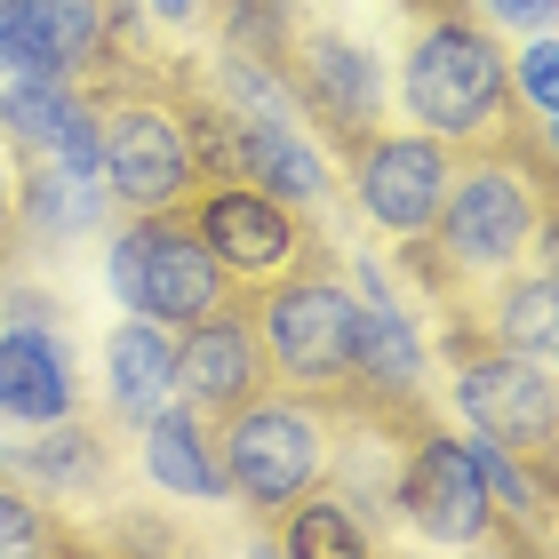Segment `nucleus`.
I'll use <instances>...</instances> for the list:
<instances>
[{"label":"nucleus","instance_id":"obj_1","mask_svg":"<svg viewBox=\"0 0 559 559\" xmlns=\"http://www.w3.org/2000/svg\"><path fill=\"white\" fill-rule=\"evenodd\" d=\"M512 105V57H503L496 24L472 9L408 16V57H400V112L440 144L488 136Z\"/></svg>","mask_w":559,"mask_h":559},{"label":"nucleus","instance_id":"obj_2","mask_svg":"<svg viewBox=\"0 0 559 559\" xmlns=\"http://www.w3.org/2000/svg\"><path fill=\"white\" fill-rule=\"evenodd\" d=\"M216 440V464H224V488L248 520H280L304 488L328 479V448H336V408L312 392H288V384H264L248 392L233 416L209 424Z\"/></svg>","mask_w":559,"mask_h":559},{"label":"nucleus","instance_id":"obj_3","mask_svg":"<svg viewBox=\"0 0 559 559\" xmlns=\"http://www.w3.org/2000/svg\"><path fill=\"white\" fill-rule=\"evenodd\" d=\"M352 320H360V296H352L336 248L296 264V272H280L272 288H257L272 384L312 392V400H344L352 392Z\"/></svg>","mask_w":559,"mask_h":559},{"label":"nucleus","instance_id":"obj_4","mask_svg":"<svg viewBox=\"0 0 559 559\" xmlns=\"http://www.w3.org/2000/svg\"><path fill=\"white\" fill-rule=\"evenodd\" d=\"M280 88H288L296 120H312V136L328 160H344L352 144H368L384 129V57L344 33L336 16H296V48L280 64Z\"/></svg>","mask_w":559,"mask_h":559},{"label":"nucleus","instance_id":"obj_5","mask_svg":"<svg viewBox=\"0 0 559 559\" xmlns=\"http://www.w3.org/2000/svg\"><path fill=\"white\" fill-rule=\"evenodd\" d=\"M185 224L200 233V248L233 272V288H248V296L336 248L312 209H288V200H272L264 185H240V176H209V185L185 200Z\"/></svg>","mask_w":559,"mask_h":559},{"label":"nucleus","instance_id":"obj_6","mask_svg":"<svg viewBox=\"0 0 559 559\" xmlns=\"http://www.w3.org/2000/svg\"><path fill=\"white\" fill-rule=\"evenodd\" d=\"M112 296L120 312H144L160 328H185L200 312H216V304H233L248 288H233V272H224L209 248H200V233L185 224V209H160V216H129L112 233Z\"/></svg>","mask_w":559,"mask_h":559},{"label":"nucleus","instance_id":"obj_7","mask_svg":"<svg viewBox=\"0 0 559 559\" xmlns=\"http://www.w3.org/2000/svg\"><path fill=\"white\" fill-rule=\"evenodd\" d=\"M392 520H408L424 544H448V551H464V544L512 551L464 431H448L440 416L408 431V455H400V479H392Z\"/></svg>","mask_w":559,"mask_h":559},{"label":"nucleus","instance_id":"obj_8","mask_svg":"<svg viewBox=\"0 0 559 559\" xmlns=\"http://www.w3.org/2000/svg\"><path fill=\"white\" fill-rule=\"evenodd\" d=\"M57 312H64L57 296L0 280V424H57L88 408Z\"/></svg>","mask_w":559,"mask_h":559},{"label":"nucleus","instance_id":"obj_9","mask_svg":"<svg viewBox=\"0 0 559 559\" xmlns=\"http://www.w3.org/2000/svg\"><path fill=\"white\" fill-rule=\"evenodd\" d=\"M455 416L479 440L512 448V455H559V376L551 360L479 344L472 360H455Z\"/></svg>","mask_w":559,"mask_h":559},{"label":"nucleus","instance_id":"obj_10","mask_svg":"<svg viewBox=\"0 0 559 559\" xmlns=\"http://www.w3.org/2000/svg\"><path fill=\"white\" fill-rule=\"evenodd\" d=\"M336 168H344V192L360 209V224H376L384 240H408V233H431V216H440L455 144L424 136V129H376Z\"/></svg>","mask_w":559,"mask_h":559},{"label":"nucleus","instance_id":"obj_11","mask_svg":"<svg viewBox=\"0 0 559 559\" xmlns=\"http://www.w3.org/2000/svg\"><path fill=\"white\" fill-rule=\"evenodd\" d=\"M0 472L48 503H105L129 455H120V424L105 408H72L57 424H16V440H0Z\"/></svg>","mask_w":559,"mask_h":559},{"label":"nucleus","instance_id":"obj_12","mask_svg":"<svg viewBox=\"0 0 559 559\" xmlns=\"http://www.w3.org/2000/svg\"><path fill=\"white\" fill-rule=\"evenodd\" d=\"M176 384H185V408L200 424L233 416L248 392L272 384V360H264V328H257V296H233L216 312H200L176 328Z\"/></svg>","mask_w":559,"mask_h":559},{"label":"nucleus","instance_id":"obj_13","mask_svg":"<svg viewBox=\"0 0 559 559\" xmlns=\"http://www.w3.org/2000/svg\"><path fill=\"white\" fill-rule=\"evenodd\" d=\"M360 320H352V392L344 400H384V408H431V360L416 344V320L400 312L392 280L376 272V257L344 264Z\"/></svg>","mask_w":559,"mask_h":559},{"label":"nucleus","instance_id":"obj_14","mask_svg":"<svg viewBox=\"0 0 559 559\" xmlns=\"http://www.w3.org/2000/svg\"><path fill=\"white\" fill-rule=\"evenodd\" d=\"M112 0H16L0 16V64L9 72H48V81H81L105 57Z\"/></svg>","mask_w":559,"mask_h":559},{"label":"nucleus","instance_id":"obj_15","mask_svg":"<svg viewBox=\"0 0 559 559\" xmlns=\"http://www.w3.org/2000/svg\"><path fill=\"white\" fill-rule=\"evenodd\" d=\"M136 464H144V479H152L160 496H185V503H233L209 424H200L192 408H176V400H160V408L136 424Z\"/></svg>","mask_w":559,"mask_h":559},{"label":"nucleus","instance_id":"obj_16","mask_svg":"<svg viewBox=\"0 0 559 559\" xmlns=\"http://www.w3.org/2000/svg\"><path fill=\"white\" fill-rule=\"evenodd\" d=\"M559 288H551V248H536V257H520L512 272H496L488 288H479L472 320L488 328V344L503 352H527V360H551L559 352Z\"/></svg>","mask_w":559,"mask_h":559},{"label":"nucleus","instance_id":"obj_17","mask_svg":"<svg viewBox=\"0 0 559 559\" xmlns=\"http://www.w3.org/2000/svg\"><path fill=\"white\" fill-rule=\"evenodd\" d=\"M160 400H176V328L160 320H120L105 344V416L120 431H136Z\"/></svg>","mask_w":559,"mask_h":559},{"label":"nucleus","instance_id":"obj_18","mask_svg":"<svg viewBox=\"0 0 559 559\" xmlns=\"http://www.w3.org/2000/svg\"><path fill=\"white\" fill-rule=\"evenodd\" d=\"M264 527H272V544L288 559H368V551H384V536H376L336 488H304L288 512L264 520Z\"/></svg>","mask_w":559,"mask_h":559},{"label":"nucleus","instance_id":"obj_19","mask_svg":"<svg viewBox=\"0 0 559 559\" xmlns=\"http://www.w3.org/2000/svg\"><path fill=\"white\" fill-rule=\"evenodd\" d=\"M72 112H81V88H72V81H48V72H16V81L0 88V144H9L16 160H48Z\"/></svg>","mask_w":559,"mask_h":559},{"label":"nucleus","instance_id":"obj_20","mask_svg":"<svg viewBox=\"0 0 559 559\" xmlns=\"http://www.w3.org/2000/svg\"><path fill=\"white\" fill-rule=\"evenodd\" d=\"M24 551H88V527H72L64 503H48L0 472V559H24Z\"/></svg>","mask_w":559,"mask_h":559},{"label":"nucleus","instance_id":"obj_21","mask_svg":"<svg viewBox=\"0 0 559 559\" xmlns=\"http://www.w3.org/2000/svg\"><path fill=\"white\" fill-rule=\"evenodd\" d=\"M512 96H520L536 120L559 112V48H551V40H527L520 57H512Z\"/></svg>","mask_w":559,"mask_h":559},{"label":"nucleus","instance_id":"obj_22","mask_svg":"<svg viewBox=\"0 0 559 559\" xmlns=\"http://www.w3.org/2000/svg\"><path fill=\"white\" fill-rule=\"evenodd\" d=\"M16 257H24V160L0 144V280L16 272Z\"/></svg>","mask_w":559,"mask_h":559},{"label":"nucleus","instance_id":"obj_23","mask_svg":"<svg viewBox=\"0 0 559 559\" xmlns=\"http://www.w3.org/2000/svg\"><path fill=\"white\" fill-rule=\"evenodd\" d=\"M479 24H496V33H512V24H527V33H544L551 24V0H472Z\"/></svg>","mask_w":559,"mask_h":559},{"label":"nucleus","instance_id":"obj_24","mask_svg":"<svg viewBox=\"0 0 559 559\" xmlns=\"http://www.w3.org/2000/svg\"><path fill=\"white\" fill-rule=\"evenodd\" d=\"M200 9H209V0H144V16H152V24H192Z\"/></svg>","mask_w":559,"mask_h":559},{"label":"nucleus","instance_id":"obj_25","mask_svg":"<svg viewBox=\"0 0 559 559\" xmlns=\"http://www.w3.org/2000/svg\"><path fill=\"white\" fill-rule=\"evenodd\" d=\"M9 9H16V0H0V16H9Z\"/></svg>","mask_w":559,"mask_h":559},{"label":"nucleus","instance_id":"obj_26","mask_svg":"<svg viewBox=\"0 0 559 559\" xmlns=\"http://www.w3.org/2000/svg\"><path fill=\"white\" fill-rule=\"evenodd\" d=\"M0 72H9V64H0Z\"/></svg>","mask_w":559,"mask_h":559}]
</instances>
